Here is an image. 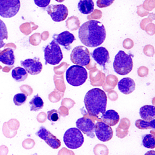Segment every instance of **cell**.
Here are the masks:
<instances>
[{
	"label": "cell",
	"mask_w": 155,
	"mask_h": 155,
	"mask_svg": "<svg viewBox=\"0 0 155 155\" xmlns=\"http://www.w3.org/2000/svg\"><path fill=\"white\" fill-rule=\"evenodd\" d=\"M104 25L97 20H90L83 23L79 29L81 41L90 48H96L102 44L106 38Z\"/></svg>",
	"instance_id": "6da1fadb"
},
{
	"label": "cell",
	"mask_w": 155,
	"mask_h": 155,
	"mask_svg": "<svg viewBox=\"0 0 155 155\" xmlns=\"http://www.w3.org/2000/svg\"><path fill=\"white\" fill-rule=\"evenodd\" d=\"M36 134L54 149H57L61 146L60 140L45 127H41Z\"/></svg>",
	"instance_id": "8fae6325"
},
{
	"label": "cell",
	"mask_w": 155,
	"mask_h": 155,
	"mask_svg": "<svg viewBox=\"0 0 155 155\" xmlns=\"http://www.w3.org/2000/svg\"><path fill=\"white\" fill-rule=\"evenodd\" d=\"M107 97L105 91L98 88L89 91L85 95L84 103L90 116L101 117L106 111Z\"/></svg>",
	"instance_id": "7a4b0ae2"
},
{
	"label": "cell",
	"mask_w": 155,
	"mask_h": 155,
	"mask_svg": "<svg viewBox=\"0 0 155 155\" xmlns=\"http://www.w3.org/2000/svg\"><path fill=\"white\" fill-rule=\"evenodd\" d=\"M21 7L20 0H0V16L11 18L16 16Z\"/></svg>",
	"instance_id": "52a82bcc"
},
{
	"label": "cell",
	"mask_w": 155,
	"mask_h": 155,
	"mask_svg": "<svg viewBox=\"0 0 155 155\" xmlns=\"http://www.w3.org/2000/svg\"><path fill=\"white\" fill-rule=\"evenodd\" d=\"M113 68L117 74L120 75H127L131 72L133 67L131 56L120 50L115 56L113 62Z\"/></svg>",
	"instance_id": "3957f363"
},
{
	"label": "cell",
	"mask_w": 155,
	"mask_h": 155,
	"mask_svg": "<svg viewBox=\"0 0 155 155\" xmlns=\"http://www.w3.org/2000/svg\"><path fill=\"white\" fill-rule=\"evenodd\" d=\"M101 117L103 122L110 126H115L120 120L118 113L114 110H109L105 111Z\"/></svg>",
	"instance_id": "e0dca14e"
},
{
	"label": "cell",
	"mask_w": 155,
	"mask_h": 155,
	"mask_svg": "<svg viewBox=\"0 0 155 155\" xmlns=\"http://www.w3.org/2000/svg\"><path fill=\"white\" fill-rule=\"evenodd\" d=\"M78 7L81 13L87 15L93 12L94 3L93 0H80Z\"/></svg>",
	"instance_id": "ffe728a7"
},
{
	"label": "cell",
	"mask_w": 155,
	"mask_h": 155,
	"mask_svg": "<svg viewBox=\"0 0 155 155\" xmlns=\"http://www.w3.org/2000/svg\"><path fill=\"white\" fill-rule=\"evenodd\" d=\"M52 38L58 44L63 46L68 50H70L71 44L76 40L73 34L67 31L59 34H54Z\"/></svg>",
	"instance_id": "5bb4252c"
},
{
	"label": "cell",
	"mask_w": 155,
	"mask_h": 155,
	"mask_svg": "<svg viewBox=\"0 0 155 155\" xmlns=\"http://www.w3.org/2000/svg\"><path fill=\"white\" fill-rule=\"evenodd\" d=\"M94 131L97 138L102 142L109 141L113 137V130L111 127L102 121L97 122Z\"/></svg>",
	"instance_id": "30bf717a"
},
{
	"label": "cell",
	"mask_w": 155,
	"mask_h": 155,
	"mask_svg": "<svg viewBox=\"0 0 155 155\" xmlns=\"http://www.w3.org/2000/svg\"><path fill=\"white\" fill-rule=\"evenodd\" d=\"M44 51L46 64L56 65L63 59V53L60 47L54 40L45 47Z\"/></svg>",
	"instance_id": "8992f818"
},
{
	"label": "cell",
	"mask_w": 155,
	"mask_h": 155,
	"mask_svg": "<svg viewBox=\"0 0 155 155\" xmlns=\"http://www.w3.org/2000/svg\"><path fill=\"white\" fill-rule=\"evenodd\" d=\"M35 4L41 8H46L50 3L51 0H34Z\"/></svg>",
	"instance_id": "f1b7e54d"
},
{
	"label": "cell",
	"mask_w": 155,
	"mask_h": 155,
	"mask_svg": "<svg viewBox=\"0 0 155 155\" xmlns=\"http://www.w3.org/2000/svg\"><path fill=\"white\" fill-rule=\"evenodd\" d=\"M115 0H97V5L98 8H107L109 7L113 4Z\"/></svg>",
	"instance_id": "83f0119b"
},
{
	"label": "cell",
	"mask_w": 155,
	"mask_h": 155,
	"mask_svg": "<svg viewBox=\"0 0 155 155\" xmlns=\"http://www.w3.org/2000/svg\"><path fill=\"white\" fill-rule=\"evenodd\" d=\"M76 126L87 137L92 139L95 138V124L90 119L84 117L80 118L76 121Z\"/></svg>",
	"instance_id": "7c38bea8"
},
{
	"label": "cell",
	"mask_w": 155,
	"mask_h": 155,
	"mask_svg": "<svg viewBox=\"0 0 155 155\" xmlns=\"http://www.w3.org/2000/svg\"><path fill=\"white\" fill-rule=\"evenodd\" d=\"M14 51L11 48H7L0 52V61L5 65L11 66L15 63Z\"/></svg>",
	"instance_id": "ac0fdd59"
},
{
	"label": "cell",
	"mask_w": 155,
	"mask_h": 155,
	"mask_svg": "<svg viewBox=\"0 0 155 155\" xmlns=\"http://www.w3.org/2000/svg\"><path fill=\"white\" fill-rule=\"evenodd\" d=\"M66 80L68 84L73 87H79L84 84L88 78L87 70L79 65H73L66 71Z\"/></svg>",
	"instance_id": "277c9868"
},
{
	"label": "cell",
	"mask_w": 155,
	"mask_h": 155,
	"mask_svg": "<svg viewBox=\"0 0 155 155\" xmlns=\"http://www.w3.org/2000/svg\"><path fill=\"white\" fill-rule=\"evenodd\" d=\"M56 1H57L58 2H62L65 1V0H55Z\"/></svg>",
	"instance_id": "f546056e"
},
{
	"label": "cell",
	"mask_w": 155,
	"mask_h": 155,
	"mask_svg": "<svg viewBox=\"0 0 155 155\" xmlns=\"http://www.w3.org/2000/svg\"><path fill=\"white\" fill-rule=\"evenodd\" d=\"M155 119L150 121L138 119L136 120L135 122V126L139 129H155Z\"/></svg>",
	"instance_id": "603a6c76"
},
{
	"label": "cell",
	"mask_w": 155,
	"mask_h": 155,
	"mask_svg": "<svg viewBox=\"0 0 155 155\" xmlns=\"http://www.w3.org/2000/svg\"><path fill=\"white\" fill-rule=\"evenodd\" d=\"M91 56L97 63L104 68L110 59L109 51L106 48L103 47H99L95 49L91 54Z\"/></svg>",
	"instance_id": "9a60e30c"
},
{
	"label": "cell",
	"mask_w": 155,
	"mask_h": 155,
	"mask_svg": "<svg viewBox=\"0 0 155 155\" xmlns=\"http://www.w3.org/2000/svg\"><path fill=\"white\" fill-rule=\"evenodd\" d=\"M139 114L143 120L150 121L155 119V107L151 105H145L140 109Z\"/></svg>",
	"instance_id": "d6986e66"
},
{
	"label": "cell",
	"mask_w": 155,
	"mask_h": 155,
	"mask_svg": "<svg viewBox=\"0 0 155 155\" xmlns=\"http://www.w3.org/2000/svg\"><path fill=\"white\" fill-rule=\"evenodd\" d=\"M31 105V111H38L40 110L44 106V102L41 97L37 94L33 97V98L30 101Z\"/></svg>",
	"instance_id": "7402d4cb"
},
{
	"label": "cell",
	"mask_w": 155,
	"mask_h": 155,
	"mask_svg": "<svg viewBox=\"0 0 155 155\" xmlns=\"http://www.w3.org/2000/svg\"><path fill=\"white\" fill-rule=\"evenodd\" d=\"M46 10L52 20L55 22H61L65 20L68 15V10L63 4H51L49 5Z\"/></svg>",
	"instance_id": "9c48e42d"
},
{
	"label": "cell",
	"mask_w": 155,
	"mask_h": 155,
	"mask_svg": "<svg viewBox=\"0 0 155 155\" xmlns=\"http://www.w3.org/2000/svg\"><path fill=\"white\" fill-rule=\"evenodd\" d=\"M143 146L148 149H154L155 147V137L152 134H147L142 139Z\"/></svg>",
	"instance_id": "d4e9b609"
},
{
	"label": "cell",
	"mask_w": 155,
	"mask_h": 155,
	"mask_svg": "<svg viewBox=\"0 0 155 155\" xmlns=\"http://www.w3.org/2000/svg\"><path fill=\"white\" fill-rule=\"evenodd\" d=\"M63 141L69 148L76 149L83 145L84 141V136L78 128H71L64 133Z\"/></svg>",
	"instance_id": "5b68a950"
},
{
	"label": "cell",
	"mask_w": 155,
	"mask_h": 155,
	"mask_svg": "<svg viewBox=\"0 0 155 155\" xmlns=\"http://www.w3.org/2000/svg\"><path fill=\"white\" fill-rule=\"evenodd\" d=\"M48 119L50 121H57L59 119L60 114L58 111L55 109L51 110L48 111Z\"/></svg>",
	"instance_id": "4316f807"
},
{
	"label": "cell",
	"mask_w": 155,
	"mask_h": 155,
	"mask_svg": "<svg viewBox=\"0 0 155 155\" xmlns=\"http://www.w3.org/2000/svg\"><path fill=\"white\" fill-rule=\"evenodd\" d=\"M71 60L76 65L87 66L91 61L89 50L84 46H77L71 51Z\"/></svg>",
	"instance_id": "ba28073f"
},
{
	"label": "cell",
	"mask_w": 155,
	"mask_h": 155,
	"mask_svg": "<svg viewBox=\"0 0 155 155\" xmlns=\"http://www.w3.org/2000/svg\"><path fill=\"white\" fill-rule=\"evenodd\" d=\"M8 39V32L6 24L0 19V49L5 46L4 40Z\"/></svg>",
	"instance_id": "cb8c5ba5"
},
{
	"label": "cell",
	"mask_w": 155,
	"mask_h": 155,
	"mask_svg": "<svg viewBox=\"0 0 155 155\" xmlns=\"http://www.w3.org/2000/svg\"><path fill=\"white\" fill-rule=\"evenodd\" d=\"M13 78L18 82L24 81L28 77V73L26 70L21 67L15 68L12 72Z\"/></svg>",
	"instance_id": "44dd1931"
},
{
	"label": "cell",
	"mask_w": 155,
	"mask_h": 155,
	"mask_svg": "<svg viewBox=\"0 0 155 155\" xmlns=\"http://www.w3.org/2000/svg\"><path fill=\"white\" fill-rule=\"evenodd\" d=\"M27 95L24 93L16 94L13 98L14 104L17 106H20L25 103L27 100Z\"/></svg>",
	"instance_id": "484cf974"
},
{
	"label": "cell",
	"mask_w": 155,
	"mask_h": 155,
	"mask_svg": "<svg viewBox=\"0 0 155 155\" xmlns=\"http://www.w3.org/2000/svg\"><path fill=\"white\" fill-rule=\"evenodd\" d=\"M21 64L26 71L31 75H38L42 71V63L37 58L27 59L24 61H21Z\"/></svg>",
	"instance_id": "4fadbf2b"
},
{
	"label": "cell",
	"mask_w": 155,
	"mask_h": 155,
	"mask_svg": "<svg viewBox=\"0 0 155 155\" xmlns=\"http://www.w3.org/2000/svg\"><path fill=\"white\" fill-rule=\"evenodd\" d=\"M119 90L125 95H129L134 91L136 84L132 79L130 78H123L118 83Z\"/></svg>",
	"instance_id": "2e32d148"
}]
</instances>
